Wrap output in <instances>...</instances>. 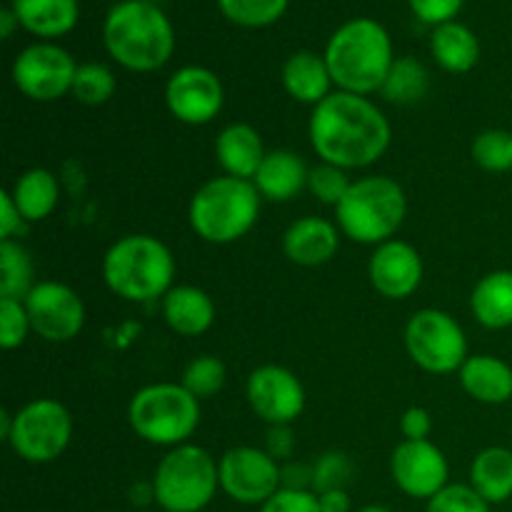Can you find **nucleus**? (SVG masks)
Instances as JSON below:
<instances>
[{
	"label": "nucleus",
	"mask_w": 512,
	"mask_h": 512,
	"mask_svg": "<svg viewBox=\"0 0 512 512\" xmlns=\"http://www.w3.org/2000/svg\"><path fill=\"white\" fill-rule=\"evenodd\" d=\"M308 138L323 163L350 173L370 168L388 153L393 128L368 95L333 90L310 113Z\"/></svg>",
	"instance_id": "nucleus-1"
},
{
	"label": "nucleus",
	"mask_w": 512,
	"mask_h": 512,
	"mask_svg": "<svg viewBox=\"0 0 512 512\" xmlns=\"http://www.w3.org/2000/svg\"><path fill=\"white\" fill-rule=\"evenodd\" d=\"M103 43L125 70L153 73L173 58L175 30L168 15L150 0H120L105 15Z\"/></svg>",
	"instance_id": "nucleus-2"
},
{
	"label": "nucleus",
	"mask_w": 512,
	"mask_h": 512,
	"mask_svg": "<svg viewBox=\"0 0 512 512\" xmlns=\"http://www.w3.org/2000/svg\"><path fill=\"white\" fill-rule=\"evenodd\" d=\"M323 55L335 88L355 95L380 93L395 63L390 33L373 18H353L340 25Z\"/></svg>",
	"instance_id": "nucleus-3"
},
{
	"label": "nucleus",
	"mask_w": 512,
	"mask_h": 512,
	"mask_svg": "<svg viewBox=\"0 0 512 512\" xmlns=\"http://www.w3.org/2000/svg\"><path fill=\"white\" fill-rule=\"evenodd\" d=\"M103 280L110 293L128 303H155L175 280V255L155 235H123L103 258Z\"/></svg>",
	"instance_id": "nucleus-4"
},
{
	"label": "nucleus",
	"mask_w": 512,
	"mask_h": 512,
	"mask_svg": "<svg viewBox=\"0 0 512 512\" xmlns=\"http://www.w3.org/2000/svg\"><path fill=\"white\" fill-rule=\"evenodd\" d=\"M260 198L253 180L218 175L200 185L188 205V223L203 243L230 245L255 228Z\"/></svg>",
	"instance_id": "nucleus-5"
},
{
	"label": "nucleus",
	"mask_w": 512,
	"mask_h": 512,
	"mask_svg": "<svg viewBox=\"0 0 512 512\" xmlns=\"http://www.w3.org/2000/svg\"><path fill=\"white\" fill-rule=\"evenodd\" d=\"M405 215L408 195L390 175H365L353 180L345 198L335 205V223L343 238L375 248L398 235Z\"/></svg>",
	"instance_id": "nucleus-6"
},
{
	"label": "nucleus",
	"mask_w": 512,
	"mask_h": 512,
	"mask_svg": "<svg viewBox=\"0 0 512 512\" xmlns=\"http://www.w3.org/2000/svg\"><path fill=\"white\" fill-rule=\"evenodd\" d=\"M153 503L165 512H203L220 490L218 460L195 443L170 448L153 480Z\"/></svg>",
	"instance_id": "nucleus-7"
},
{
	"label": "nucleus",
	"mask_w": 512,
	"mask_h": 512,
	"mask_svg": "<svg viewBox=\"0 0 512 512\" xmlns=\"http://www.w3.org/2000/svg\"><path fill=\"white\" fill-rule=\"evenodd\" d=\"M128 423L145 443L178 448L200 428V400L180 383L145 385L130 398Z\"/></svg>",
	"instance_id": "nucleus-8"
},
{
	"label": "nucleus",
	"mask_w": 512,
	"mask_h": 512,
	"mask_svg": "<svg viewBox=\"0 0 512 512\" xmlns=\"http://www.w3.org/2000/svg\"><path fill=\"white\" fill-rule=\"evenodd\" d=\"M73 440V415L60 400L35 398L13 413L5 443L25 463L48 465L68 450Z\"/></svg>",
	"instance_id": "nucleus-9"
},
{
	"label": "nucleus",
	"mask_w": 512,
	"mask_h": 512,
	"mask_svg": "<svg viewBox=\"0 0 512 512\" xmlns=\"http://www.w3.org/2000/svg\"><path fill=\"white\" fill-rule=\"evenodd\" d=\"M405 350L410 360L430 375L458 373L470 358L463 325L438 308L413 313L405 325Z\"/></svg>",
	"instance_id": "nucleus-10"
},
{
	"label": "nucleus",
	"mask_w": 512,
	"mask_h": 512,
	"mask_svg": "<svg viewBox=\"0 0 512 512\" xmlns=\"http://www.w3.org/2000/svg\"><path fill=\"white\" fill-rule=\"evenodd\" d=\"M78 63L73 55L50 40L28 45L13 60V85L35 103H53L73 90Z\"/></svg>",
	"instance_id": "nucleus-11"
},
{
	"label": "nucleus",
	"mask_w": 512,
	"mask_h": 512,
	"mask_svg": "<svg viewBox=\"0 0 512 512\" xmlns=\"http://www.w3.org/2000/svg\"><path fill=\"white\" fill-rule=\"evenodd\" d=\"M220 490L240 505H265L283 488V465L265 448L238 445L218 460Z\"/></svg>",
	"instance_id": "nucleus-12"
},
{
	"label": "nucleus",
	"mask_w": 512,
	"mask_h": 512,
	"mask_svg": "<svg viewBox=\"0 0 512 512\" xmlns=\"http://www.w3.org/2000/svg\"><path fill=\"white\" fill-rule=\"evenodd\" d=\"M33 333L45 343H70L85 328V303L70 285L58 280H38L25 295Z\"/></svg>",
	"instance_id": "nucleus-13"
},
{
	"label": "nucleus",
	"mask_w": 512,
	"mask_h": 512,
	"mask_svg": "<svg viewBox=\"0 0 512 512\" xmlns=\"http://www.w3.org/2000/svg\"><path fill=\"white\" fill-rule=\"evenodd\" d=\"M165 105L183 125H208L223 113L225 88L218 73L203 65H183L165 83Z\"/></svg>",
	"instance_id": "nucleus-14"
},
{
	"label": "nucleus",
	"mask_w": 512,
	"mask_h": 512,
	"mask_svg": "<svg viewBox=\"0 0 512 512\" xmlns=\"http://www.w3.org/2000/svg\"><path fill=\"white\" fill-rule=\"evenodd\" d=\"M245 398L250 410L268 425H293L305 410V388L293 370L260 365L248 375Z\"/></svg>",
	"instance_id": "nucleus-15"
},
{
	"label": "nucleus",
	"mask_w": 512,
	"mask_h": 512,
	"mask_svg": "<svg viewBox=\"0 0 512 512\" xmlns=\"http://www.w3.org/2000/svg\"><path fill=\"white\" fill-rule=\"evenodd\" d=\"M390 475L400 493L413 500H430L450 485L448 458L430 440H403L390 455Z\"/></svg>",
	"instance_id": "nucleus-16"
},
{
	"label": "nucleus",
	"mask_w": 512,
	"mask_h": 512,
	"mask_svg": "<svg viewBox=\"0 0 512 512\" xmlns=\"http://www.w3.org/2000/svg\"><path fill=\"white\" fill-rule=\"evenodd\" d=\"M425 275V265L415 245L405 240H388L378 245L370 255L368 278L378 295L388 300H405L420 288Z\"/></svg>",
	"instance_id": "nucleus-17"
},
{
	"label": "nucleus",
	"mask_w": 512,
	"mask_h": 512,
	"mask_svg": "<svg viewBox=\"0 0 512 512\" xmlns=\"http://www.w3.org/2000/svg\"><path fill=\"white\" fill-rule=\"evenodd\" d=\"M340 235L343 233L338 223H330L318 215H305L285 230L283 253L300 268H320L338 255Z\"/></svg>",
	"instance_id": "nucleus-18"
},
{
	"label": "nucleus",
	"mask_w": 512,
	"mask_h": 512,
	"mask_svg": "<svg viewBox=\"0 0 512 512\" xmlns=\"http://www.w3.org/2000/svg\"><path fill=\"white\" fill-rule=\"evenodd\" d=\"M265 155L268 150H265L263 135L250 123L225 125L215 138V160H218L223 175L253 180Z\"/></svg>",
	"instance_id": "nucleus-19"
},
{
	"label": "nucleus",
	"mask_w": 512,
	"mask_h": 512,
	"mask_svg": "<svg viewBox=\"0 0 512 512\" xmlns=\"http://www.w3.org/2000/svg\"><path fill=\"white\" fill-rule=\"evenodd\" d=\"M310 168L303 155L293 150H268L263 165L255 173L253 185L260 198L270 203H290L303 190H308Z\"/></svg>",
	"instance_id": "nucleus-20"
},
{
	"label": "nucleus",
	"mask_w": 512,
	"mask_h": 512,
	"mask_svg": "<svg viewBox=\"0 0 512 512\" xmlns=\"http://www.w3.org/2000/svg\"><path fill=\"white\" fill-rule=\"evenodd\" d=\"M163 320L180 338H198L215 323V303L198 285H173L160 300Z\"/></svg>",
	"instance_id": "nucleus-21"
},
{
	"label": "nucleus",
	"mask_w": 512,
	"mask_h": 512,
	"mask_svg": "<svg viewBox=\"0 0 512 512\" xmlns=\"http://www.w3.org/2000/svg\"><path fill=\"white\" fill-rule=\"evenodd\" d=\"M280 83L285 93L300 105L315 108L333 93V75H330L325 55L313 53V50H298L290 55L280 70Z\"/></svg>",
	"instance_id": "nucleus-22"
},
{
	"label": "nucleus",
	"mask_w": 512,
	"mask_h": 512,
	"mask_svg": "<svg viewBox=\"0 0 512 512\" xmlns=\"http://www.w3.org/2000/svg\"><path fill=\"white\" fill-rule=\"evenodd\" d=\"M460 388L483 405H505L512 400V368L498 355H470L458 370Z\"/></svg>",
	"instance_id": "nucleus-23"
},
{
	"label": "nucleus",
	"mask_w": 512,
	"mask_h": 512,
	"mask_svg": "<svg viewBox=\"0 0 512 512\" xmlns=\"http://www.w3.org/2000/svg\"><path fill=\"white\" fill-rule=\"evenodd\" d=\"M10 8L20 20V28L40 40H55L68 35L78 25V0H13Z\"/></svg>",
	"instance_id": "nucleus-24"
},
{
	"label": "nucleus",
	"mask_w": 512,
	"mask_h": 512,
	"mask_svg": "<svg viewBox=\"0 0 512 512\" xmlns=\"http://www.w3.org/2000/svg\"><path fill=\"white\" fill-rule=\"evenodd\" d=\"M470 313L483 328H512V270H493L475 283Z\"/></svg>",
	"instance_id": "nucleus-25"
},
{
	"label": "nucleus",
	"mask_w": 512,
	"mask_h": 512,
	"mask_svg": "<svg viewBox=\"0 0 512 512\" xmlns=\"http://www.w3.org/2000/svg\"><path fill=\"white\" fill-rule=\"evenodd\" d=\"M430 53L443 70L455 75L470 73L480 60V40L468 25L450 20L433 28L430 35Z\"/></svg>",
	"instance_id": "nucleus-26"
},
{
	"label": "nucleus",
	"mask_w": 512,
	"mask_h": 512,
	"mask_svg": "<svg viewBox=\"0 0 512 512\" xmlns=\"http://www.w3.org/2000/svg\"><path fill=\"white\" fill-rule=\"evenodd\" d=\"M10 195L23 213L25 223H40V220L50 218L58 208L60 183L50 170L30 168L15 178Z\"/></svg>",
	"instance_id": "nucleus-27"
},
{
	"label": "nucleus",
	"mask_w": 512,
	"mask_h": 512,
	"mask_svg": "<svg viewBox=\"0 0 512 512\" xmlns=\"http://www.w3.org/2000/svg\"><path fill=\"white\" fill-rule=\"evenodd\" d=\"M470 485L490 505L512 498V450L503 445L480 450L470 463Z\"/></svg>",
	"instance_id": "nucleus-28"
},
{
	"label": "nucleus",
	"mask_w": 512,
	"mask_h": 512,
	"mask_svg": "<svg viewBox=\"0 0 512 512\" xmlns=\"http://www.w3.org/2000/svg\"><path fill=\"white\" fill-rule=\"evenodd\" d=\"M38 285L35 265L20 240H0V298L25 300Z\"/></svg>",
	"instance_id": "nucleus-29"
},
{
	"label": "nucleus",
	"mask_w": 512,
	"mask_h": 512,
	"mask_svg": "<svg viewBox=\"0 0 512 512\" xmlns=\"http://www.w3.org/2000/svg\"><path fill=\"white\" fill-rule=\"evenodd\" d=\"M430 78L425 65L413 55L405 58H395L393 68H390L388 78H385L380 95L393 105H415L428 95Z\"/></svg>",
	"instance_id": "nucleus-30"
},
{
	"label": "nucleus",
	"mask_w": 512,
	"mask_h": 512,
	"mask_svg": "<svg viewBox=\"0 0 512 512\" xmlns=\"http://www.w3.org/2000/svg\"><path fill=\"white\" fill-rule=\"evenodd\" d=\"M118 90V78H115L113 70L103 63H78V70H75L73 78V95L78 103L90 105V108H98V105H105Z\"/></svg>",
	"instance_id": "nucleus-31"
},
{
	"label": "nucleus",
	"mask_w": 512,
	"mask_h": 512,
	"mask_svg": "<svg viewBox=\"0 0 512 512\" xmlns=\"http://www.w3.org/2000/svg\"><path fill=\"white\" fill-rule=\"evenodd\" d=\"M225 383H228V368H225L218 355H198V358H193L185 365L183 378H180V385L193 398H198L200 403L215 398L225 388Z\"/></svg>",
	"instance_id": "nucleus-32"
},
{
	"label": "nucleus",
	"mask_w": 512,
	"mask_h": 512,
	"mask_svg": "<svg viewBox=\"0 0 512 512\" xmlns=\"http://www.w3.org/2000/svg\"><path fill=\"white\" fill-rule=\"evenodd\" d=\"M470 158L485 173H510L512 170V130L490 128L475 135Z\"/></svg>",
	"instance_id": "nucleus-33"
},
{
	"label": "nucleus",
	"mask_w": 512,
	"mask_h": 512,
	"mask_svg": "<svg viewBox=\"0 0 512 512\" xmlns=\"http://www.w3.org/2000/svg\"><path fill=\"white\" fill-rule=\"evenodd\" d=\"M290 0H218V8L240 28H268L278 23Z\"/></svg>",
	"instance_id": "nucleus-34"
},
{
	"label": "nucleus",
	"mask_w": 512,
	"mask_h": 512,
	"mask_svg": "<svg viewBox=\"0 0 512 512\" xmlns=\"http://www.w3.org/2000/svg\"><path fill=\"white\" fill-rule=\"evenodd\" d=\"M353 180H350L348 170L338 168V165H330L320 160L318 165L310 168L308 175V193L313 195L318 203L323 205H338L345 198V193L350 190Z\"/></svg>",
	"instance_id": "nucleus-35"
},
{
	"label": "nucleus",
	"mask_w": 512,
	"mask_h": 512,
	"mask_svg": "<svg viewBox=\"0 0 512 512\" xmlns=\"http://www.w3.org/2000/svg\"><path fill=\"white\" fill-rule=\"evenodd\" d=\"M353 478V463L340 450L323 453L313 463V493H328V490L348 488Z\"/></svg>",
	"instance_id": "nucleus-36"
},
{
	"label": "nucleus",
	"mask_w": 512,
	"mask_h": 512,
	"mask_svg": "<svg viewBox=\"0 0 512 512\" xmlns=\"http://www.w3.org/2000/svg\"><path fill=\"white\" fill-rule=\"evenodd\" d=\"M30 333H33V325H30L23 300L0 298V345L3 350L10 353V350L23 348Z\"/></svg>",
	"instance_id": "nucleus-37"
},
{
	"label": "nucleus",
	"mask_w": 512,
	"mask_h": 512,
	"mask_svg": "<svg viewBox=\"0 0 512 512\" xmlns=\"http://www.w3.org/2000/svg\"><path fill=\"white\" fill-rule=\"evenodd\" d=\"M425 512H490V503L470 483H450L428 500Z\"/></svg>",
	"instance_id": "nucleus-38"
},
{
	"label": "nucleus",
	"mask_w": 512,
	"mask_h": 512,
	"mask_svg": "<svg viewBox=\"0 0 512 512\" xmlns=\"http://www.w3.org/2000/svg\"><path fill=\"white\" fill-rule=\"evenodd\" d=\"M260 512H323L320 500L313 490H288L280 488L265 505H260Z\"/></svg>",
	"instance_id": "nucleus-39"
},
{
	"label": "nucleus",
	"mask_w": 512,
	"mask_h": 512,
	"mask_svg": "<svg viewBox=\"0 0 512 512\" xmlns=\"http://www.w3.org/2000/svg\"><path fill=\"white\" fill-rule=\"evenodd\" d=\"M408 3L420 23H428L433 28H438V25L455 20V15L460 13L465 0H408Z\"/></svg>",
	"instance_id": "nucleus-40"
},
{
	"label": "nucleus",
	"mask_w": 512,
	"mask_h": 512,
	"mask_svg": "<svg viewBox=\"0 0 512 512\" xmlns=\"http://www.w3.org/2000/svg\"><path fill=\"white\" fill-rule=\"evenodd\" d=\"M400 433H403V440H430L433 415L420 405H413L400 415Z\"/></svg>",
	"instance_id": "nucleus-41"
},
{
	"label": "nucleus",
	"mask_w": 512,
	"mask_h": 512,
	"mask_svg": "<svg viewBox=\"0 0 512 512\" xmlns=\"http://www.w3.org/2000/svg\"><path fill=\"white\" fill-rule=\"evenodd\" d=\"M25 218L23 213L15 205L10 190L0 193V240H18L20 233L25 230Z\"/></svg>",
	"instance_id": "nucleus-42"
},
{
	"label": "nucleus",
	"mask_w": 512,
	"mask_h": 512,
	"mask_svg": "<svg viewBox=\"0 0 512 512\" xmlns=\"http://www.w3.org/2000/svg\"><path fill=\"white\" fill-rule=\"evenodd\" d=\"M265 450H268L278 463H290V458H293L295 453L293 428H290V425H270Z\"/></svg>",
	"instance_id": "nucleus-43"
},
{
	"label": "nucleus",
	"mask_w": 512,
	"mask_h": 512,
	"mask_svg": "<svg viewBox=\"0 0 512 512\" xmlns=\"http://www.w3.org/2000/svg\"><path fill=\"white\" fill-rule=\"evenodd\" d=\"M283 488L313 490V465L285 463L283 465Z\"/></svg>",
	"instance_id": "nucleus-44"
},
{
	"label": "nucleus",
	"mask_w": 512,
	"mask_h": 512,
	"mask_svg": "<svg viewBox=\"0 0 512 512\" xmlns=\"http://www.w3.org/2000/svg\"><path fill=\"white\" fill-rule=\"evenodd\" d=\"M318 495V493H315ZM320 510L323 512H350L353 503H350V495L348 490H328V493H320Z\"/></svg>",
	"instance_id": "nucleus-45"
},
{
	"label": "nucleus",
	"mask_w": 512,
	"mask_h": 512,
	"mask_svg": "<svg viewBox=\"0 0 512 512\" xmlns=\"http://www.w3.org/2000/svg\"><path fill=\"white\" fill-rule=\"evenodd\" d=\"M15 28H20L18 15H15V10L10 8V5H3V8H0V35H3V40L13 38Z\"/></svg>",
	"instance_id": "nucleus-46"
},
{
	"label": "nucleus",
	"mask_w": 512,
	"mask_h": 512,
	"mask_svg": "<svg viewBox=\"0 0 512 512\" xmlns=\"http://www.w3.org/2000/svg\"><path fill=\"white\" fill-rule=\"evenodd\" d=\"M358 512H393V510L385 508V505H365V508H360Z\"/></svg>",
	"instance_id": "nucleus-47"
}]
</instances>
